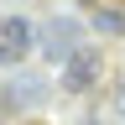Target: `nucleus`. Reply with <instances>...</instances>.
<instances>
[{"label":"nucleus","instance_id":"nucleus-1","mask_svg":"<svg viewBox=\"0 0 125 125\" xmlns=\"http://www.w3.org/2000/svg\"><path fill=\"white\" fill-rule=\"evenodd\" d=\"M31 42H37V31H31L26 16L0 10V62H21V57L31 52Z\"/></svg>","mask_w":125,"mask_h":125},{"label":"nucleus","instance_id":"nucleus-2","mask_svg":"<svg viewBox=\"0 0 125 125\" xmlns=\"http://www.w3.org/2000/svg\"><path fill=\"white\" fill-rule=\"evenodd\" d=\"M99 68H104V57L94 52V47H78V52L62 62V89L68 94H89L94 83H99Z\"/></svg>","mask_w":125,"mask_h":125},{"label":"nucleus","instance_id":"nucleus-3","mask_svg":"<svg viewBox=\"0 0 125 125\" xmlns=\"http://www.w3.org/2000/svg\"><path fill=\"white\" fill-rule=\"evenodd\" d=\"M37 42L47 47V57H62V62H68V57L78 52V26H73V21H47V26L37 31Z\"/></svg>","mask_w":125,"mask_h":125},{"label":"nucleus","instance_id":"nucleus-4","mask_svg":"<svg viewBox=\"0 0 125 125\" xmlns=\"http://www.w3.org/2000/svg\"><path fill=\"white\" fill-rule=\"evenodd\" d=\"M42 94H47V83H42V78H16V83H5V89H0V99H5V104H37Z\"/></svg>","mask_w":125,"mask_h":125},{"label":"nucleus","instance_id":"nucleus-5","mask_svg":"<svg viewBox=\"0 0 125 125\" xmlns=\"http://www.w3.org/2000/svg\"><path fill=\"white\" fill-rule=\"evenodd\" d=\"M89 21H94V31L125 37V10H120V5H94V10H89Z\"/></svg>","mask_w":125,"mask_h":125},{"label":"nucleus","instance_id":"nucleus-6","mask_svg":"<svg viewBox=\"0 0 125 125\" xmlns=\"http://www.w3.org/2000/svg\"><path fill=\"white\" fill-rule=\"evenodd\" d=\"M115 109H120V115H125V73L115 78Z\"/></svg>","mask_w":125,"mask_h":125},{"label":"nucleus","instance_id":"nucleus-7","mask_svg":"<svg viewBox=\"0 0 125 125\" xmlns=\"http://www.w3.org/2000/svg\"><path fill=\"white\" fill-rule=\"evenodd\" d=\"M78 125H109V120H99V115H83V120H78Z\"/></svg>","mask_w":125,"mask_h":125}]
</instances>
